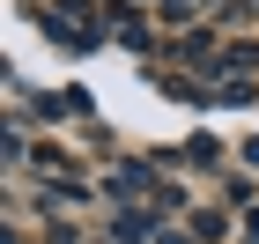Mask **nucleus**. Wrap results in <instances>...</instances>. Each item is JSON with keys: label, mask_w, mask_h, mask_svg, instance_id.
Here are the masks:
<instances>
[{"label": "nucleus", "mask_w": 259, "mask_h": 244, "mask_svg": "<svg viewBox=\"0 0 259 244\" xmlns=\"http://www.w3.org/2000/svg\"><path fill=\"white\" fill-rule=\"evenodd\" d=\"M45 30H60L67 44H89V37H97V30H89V22H81V8H74V0H60V8H52V15H45Z\"/></svg>", "instance_id": "obj_1"}]
</instances>
